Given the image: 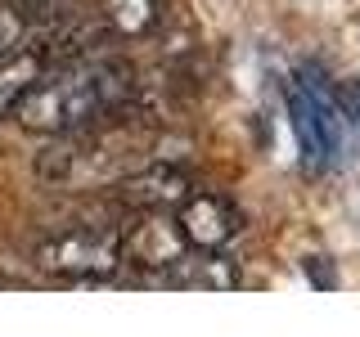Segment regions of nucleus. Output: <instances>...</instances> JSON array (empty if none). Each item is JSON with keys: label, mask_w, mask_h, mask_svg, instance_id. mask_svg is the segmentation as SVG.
Listing matches in <instances>:
<instances>
[{"label": "nucleus", "mask_w": 360, "mask_h": 337, "mask_svg": "<svg viewBox=\"0 0 360 337\" xmlns=\"http://www.w3.org/2000/svg\"><path fill=\"white\" fill-rule=\"evenodd\" d=\"M202 275H180V279H172L176 288H234V270L225 265V261H217V256H202Z\"/></svg>", "instance_id": "10"}, {"label": "nucleus", "mask_w": 360, "mask_h": 337, "mask_svg": "<svg viewBox=\"0 0 360 337\" xmlns=\"http://www.w3.org/2000/svg\"><path fill=\"white\" fill-rule=\"evenodd\" d=\"M131 95V72L122 63H99V67H72L63 77L37 81L18 99V117L32 131H82L99 117L104 108H117Z\"/></svg>", "instance_id": "1"}, {"label": "nucleus", "mask_w": 360, "mask_h": 337, "mask_svg": "<svg viewBox=\"0 0 360 337\" xmlns=\"http://www.w3.org/2000/svg\"><path fill=\"white\" fill-rule=\"evenodd\" d=\"M352 112H356V121H360V90H356V99H352Z\"/></svg>", "instance_id": "12"}, {"label": "nucleus", "mask_w": 360, "mask_h": 337, "mask_svg": "<svg viewBox=\"0 0 360 337\" xmlns=\"http://www.w3.org/2000/svg\"><path fill=\"white\" fill-rule=\"evenodd\" d=\"M37 81H41V59H32V54H14L0 63V117H9Z\"/></svg>", "instance_id": "7"}, {"label": "nucleus", "mask_w": 360, "mask_h": 337, "mask_svg": "<svg viewBox=\"0 0 360 337\" xmlns=\"http://www.w3.org/2000/svg\"><path fill=\"white\" fill-rule=\"evenodd\" d=\"M307 270H311V279H315V284H320V288H333V284H338V279H333V270H329V265L320 270V261H315V256L307 261Z\"/></svg>", "instance_id": "11"}, {"label": "nucleus", "mask_w": 360, "mask_h": 337, "mask_svg": "<svg viewBox=\"0 0 360 337\" xmlns=\"http://www.w3.org/2000/svg\"><path fill=\"white\" fill-rule=\"evenodd\" d=\"M108 22L117 32H144L153 22V0H108Z\"/></svg>", "instance_id": "8"}, {"label": "nucleus", "mask_w": 360, "mask_h": 337, "mask_svg": "<svg viewBox=\"0 0 360 337\" xmlns=\"http://www.w3.org/2000/svg\"><path fill=\"white\" fill-rule=\"evenodd\" d=\"M22 37H27V14L18 5H0V63L22 50Z\"/></svg>", "instance_id": "9"}, {"label": "nucleus", "mask_w": 360, "mask_h": 337, "mask_svg": "<svg viewBox=\"0 0 360 337\" xmlns=\"http://www.w3.org/2000/svg\"><path fill=\"white\" fill-rule=\"evenodd\" d=\"M131 198L144 202V207H180L194 189H189V176H180L176 166H144L135 180H127Z\"/></svg>", "instance_id": "6"}, {"label": "nucleus", "mask_w": 360, "mask_h": 337, "mask_svg": "<svg viewBox=\"0 0 360 337\" xmlns=\"http://www.w3.org/2000/svg\"><path fill=\"white\" fill-rule=\"evenodd\" d=\"M117 261H122L117 239H108L99 230H63L37 247V265L50 270V275H68V279L108 275Z\"/></svg>", "instance_id": "3"}, {"label": "nucleus", "mask_w": 360, "mask_h": 337, "mask_svg": "<svg viewBox=\"0 0 360 337\" xmlns=\"http://www.w3.org/2000/svg\"><path fill=\"white\" fill-rule=\"evenodd\" d=\"M117 252H122V261L149 270V275H158V270H176V261L185 256V234H180L176 216L153 211V216H140L127 234H122Z\"/></svg>", "instance_id": "4"}, {"label": "nucleus", "mask_w": 360, "mask_h": 337, "mask_svg": "<svg viewBox=\"0 0 360 337\" xmlns=\"http://www.w3.org/2000/svg\"><path fill=\"white\" fill-rule=\"evenodd\" d=\"M307 77H311V67H307ZM284 99H288V117H292V131H297V144H302V153H307V162L329 166L338 157V144H342V131H338L329 95H324L320 81L311 77V86L292 81L284 90Z\"/></svg>", "instance_id": "2"}, {"label": "nucleus", "mask_w": 360, "mask_h": 337, "mask_svg": "<svg viewBox=\"0 0 360 337\" xmlns=\"http://www.w3.org/2000/svg\"><path fill=\"white\" fill-rule=\"evenodd\" d=\"M176 225L185 234V247H198V252H217L239 234V211L225 198L212 194H189L176 207Z\"/></svg>", "instance_id": "5"}]
</instances>
